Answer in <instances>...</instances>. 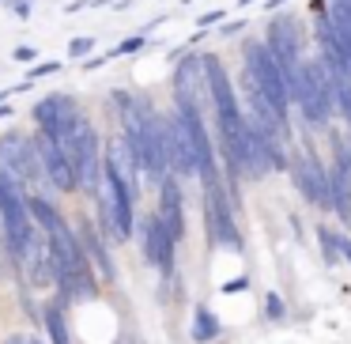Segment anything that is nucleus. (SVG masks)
<instances>
[{
	"mask_svg": "<svg viewBox=\"0 0 351 344\" xmlns=\"http://www.w3.org/2000/svg\"><path fill=\"white\" fill-rule=\"evenodd\" d=\"M245 80H250L253 91L287 122V106H291L287 84H283V72H280V65H276V57L268 54L265 42H245Z\"/></svg>",
	"mask_w": 351,
	"mask_h": 344,
	"instance_id": "3",
	"label": "nucleus"
},
{
	"mask_svg": "<svg viewBox=\"0 0 351 344\" xmlns=\"http://www.w3.org/2000/svg\"><path fill=\"white\" fill-rule=\"evenodd\" d=\"M8 114H12V110H8V106H0V117H8Z\"/></svg>",
	"mask_w": 351,
	"mask_h": 344,
	"instance_id": "30",
	"label": "nucleus"
},
{
	"mask_svg": "<svg viewBox=\"0 0 351 344\" xmlns=\"http://www.w3.org/2000/svg\"><path fill=\"white\" fill-rule=\"evenodd\" d=\"M238 4H253V0H238Z\"/></svg>",
	"mask_w": 351,
	"mask_h": 344,
	"instance_id": "31",
	"label": "nucleus"
},
{
	"mask_svg": "<svg viewBox=\"0 0 351 344\" xmlns=\"http://www.w3.org/2000/svg\"><path fill=\"white\" fill-rule=\"evenodd\" d=\"M291 170H295V185L306 200H313V205H321V208H332V200H328V174L310 152H298L295 159H291Z\"/></svg>",
	"mask_w": 351,
	"mask_h": 344,
	"instance_id": "8",
	"label": "nucleus"
},
{
	"mask_svg": "<svg viewBox=\"0 0 351 344\" xmlns=\"http://www.w3.org/2000/svg\"><path fill=\"white\" fill-rule=\"evenodd\" d=\"M0 227H4V242H8L12 257L23 261L38 238V227H34L27 197L12 174H0Z\"/></svg>",
	"mask_w": 351,
	"mask_h": 344,
	"instance_id": "2",
	"label": "nucleus"
},
{
	"mask_svg": "<svg viewBox=\"0 0 351 344\" xmlns=\"http://www.w3.org/2000/svg\"><path fill=\"white\" fill-rule=\"evenodd\" d=\"M336 163H340V167L351 174V148H340V159H336Z\"/></svg>",
	"mask_w": 351,
	"mask_h": 344,
	"instance_id": "25",
	"label": "nucleus"
},
{
	"mask_svg": "<svg viewBox=\"0 0 351 344\" xmlns=\"http://www.w3.org/2000/svg\"><path fill=\"white\" fill-rule=\"evenodd\" d=\"M46 250H49V261H53V280L61 284L64 295L91 299L95 291H99L91 261H87L80 238L72 235V227L64 220H57L53 227H46Z\"/></svg>",
	"mask_w": 351,
	"mask_h": 344,
	"instance_id": "1",
	"label": "nucleus"
},
{
	"mask_svg": "<svg viewBox=\"0 0 351 344\" xmlns=\"http://www.w3.org/2000/svg\"><path fill=\"white\" fill-rule=\"evenodd\" d=\"M46 329H49V341H53V344H72L69 325H64V314L57 310V306H49V310H46Z\"/></svg>",
	"mask_w": 351,
	"mask_h": 344,
	"instance_id": "17",
	"label": "nucleus"
},
{
	"mask_svg": "<svg viewBox=\"0 0 351 344\" xmlns=\"http://www.w3.org/2000/svg\"><path fill=\"white\" fill-rule=\"evenodd\" d=\"M0 163H4V174H12L16 182H31L42 185V163H38V148H34V137L12 129L0 137Z\"/></svg>",
	"mask_w": 351,
	"mask_h": 344,
	"instance_id": "4",
	"label": "nucleus"
},
{
	"mask_svg": "<svg viewBox=\"0 0 351 344\" xmlns=\"http://www.w3.org/2000/svg\"><path fill=\"white\" fill-rule=\"evenodd\" d=\"M31 117L38 122V133L57 137V133L69 129V125L80 117V106H76V99H72L69 91H53V95H46L42 102H34Z\"/></svg>",
	"mask_w": 351,
	"mask_h": 344,
	"instance_id": "6",
	"label": "nucleus"
},
{
	"mask_svg": "<svg viewBox=\"0 0 351 344\" xmlns=\"http://www.w3.org/2000/svg\"><path fill=\"white\" fill-rule=\"evenodd\" d=\"M174 102L185 106H204L208 102V80H204V65L200 57H182L174 69Z\"/></svg>",
	"mask_w": 351,
	"mask_h": 344,
	"instance_id": "9",
	"label": "nucleus"
},
{
	"mask_svg": "<svg viewBox=\"0 0 351 344\" xmlns=\"http://www.w3.org/2000/svg\"><path fill=\"white\" fill-rule=\"evenodd\" d=\"M91 46H95V38H76V42H69V54L84 57V54H91Z\"/></svg>",
	"mask_w": 351,
	"mask_h": 344,
	"instance_id": "21",
	"label": "nucleus"
},
{
	"mask_svg": "<svg viewBox=\"0 0 351 344\" xmlns=\"http://www.w3.org/2000/svg\"><path fill=\"white\" fill-rule=\"evenodd\" d=\"M317 242H321V257L328 261V265H336L340 261V246H336V235L328 227H317Z\"/></svg>",
	"mask_w": 351,
	"mask_h": 344,
	"instance_id": "18",
	"label": "nucleus"
},
{
	"mask_svg": "<svg viewBox=\"0 0 351 344\" xmlns=\"http://www.w3.org/2000/svg\"><path fill=\"white\" fill-rule=\"evenodd\" d=\"M162 125H167V159H170V170H178V174H197V155H193V140L189 133H185V122L182 114H170L162 117Z\"/></svg>",
	"mask_w": 351,
	"mask_h": 344,
	"instance_id": "10",
	"label": "nucleus"
},
{
	"mask_svg": "<svg viewBox=\"0 0 351 344\" xmlns=\"http://www.w3.org/2000/svg\"><path fill=\"white\" fill-rule=\"evenodd\" d=\"M80 246H84L87 261H91V268H99V273H102V280H114V261H110L106 242L99 238L95 223H84V227H80Z\"/></svg>",
	"mask_w": 351,
	"mask_h": 344,
	"instance_id": "13",
	"label": "nucleus"
},
{
	"mask_svg": "<svg viewBox=\"0 0 351 344\" xmlns=\"http://www.w3.org/2000/svg\"><path fill=\"white\" fill-rule=\"evenodd\" d=\"M34 148H38V163H42V174H46V182L53 185V190H61V193H72L76 190V170H72V163H69V155L57 148V140H49L46 133H38L34 137Z\"/></svg>",
	"mask_w": 351,
	"mask_h": 344,
	"instance_id": "7",
	"label": "nucleus"
},
{
	"mask_svg": "<svg viewBox=\"0 0 351 344\" xmlns=\"http://www.w3.org/2000/svg\"><path fill=\"white\" fill-rule=\"evenodd\" d=\"M328 80H332L336 110H340V114L348 117V125H351V72H336V76H328Z\"/></svg>",
	"mask_w": 351,
	"mask_h": 344,
	"instance_id": "16",
	"label": "nucleus"
},
{
	"mask_svg": "<svg viewBox=\"0 0 351 344\" xmlns=\"http://www.w3.org/2000/svg\"><path fill=\"white\" fill-rule=\"evenodd\" d=\"M159 223L170 231V238L185 235V200H182V185H178L174 174L159 178Z\"/></svg>",
	"mask_w": 351,
	"mask_h": 344,
	"instance_id": "11",
	"label": "nucleus"
},
{
	"mask_svg": "<svg viewBox=\"0 0 351 344\" xmlns=\"http://www.w3.org/2000/svg\"><path fill=\"white\" fill-rule=\"evenodd\" d=\"M265 314H268V318H283V303H280V295H265Z\"/></svg>",
	"mask_w": 351,
	"mask_h": 344,
	"instance_id": "22",
	"label": "nucleus"
},
{
	"mask_svg": "<svg viewBox=\"0 0 351 344\" xmlns=\"http://www.w3.org/2000/svg\"><path fill=\"white\" fill-rule=\"evenodd\" d=\"M144 42H147L144 34H132V38H125L121 46L114 49V54H117V57H125V54H136V49H144Z\"/></svg>",
	"mask_w": 351,
	"mask_h": 344,
	"instance_id": "19",
	"label": "nucleus"
},
{
	"mask_svg": "<svg viewBox=\"0 0 351 344\" xmlns=\"http://www.w3.org/2000/svg\"><path fill=\"white\" fill-rule=\"evenodd\" d=\"M325 174H328V200H332V208L340 212V220L351 223V174L340 163H332Z\"/></svg>",
	"mask_w": 351,
	"mask_h": 344,
	"instance_id": "14",
	"label": "nucleus"
},
{
	"mask_svg": "<svg viewBox=\"0 0 351 344\" xmlns=\"http://www.w3.org/2000/svg\"><path fill=\"white\" fill-rule=\"evenodd\" d=\"M219 336V321H215V314L208 310V306H197L193 310V341H215Z\"/></svg>",
	"mask_w": 351,
	"mask_h": 344,
	"instance_id": "15",
	"label": "nucleus"
},
{
	"mask_svg": "<svg viewBox=\"0 0 351 344\" xmlns=\"http://www.w3.org/2000/svg\"><path fill=\"white\" fill-rule=\"evenodd\" d=\"M204 220H208V231L219 246L227 250H242V235H238V223H234V212H230V200L219 185V174L204 178Z\"/></svg>",
	"mask_w": 351,
	"mask_h": 344,
	"instance_id": "5",
	"label": "nucleus"
},
{
	"mask_svg": "<svg viewBox=\"0 0 351 344\" xmlns=\"http://www.w3.org/2000/svg\"><path fill=\"white\" fill-rule=\"evenodd\" d=\"M144 250H147V261H155L162 276L174 273V238L159 223V216H147L144 220Z\"/></svg>",
	"mask_w": 351,
	"mask_h": 344,
	"instance_id": "12",
	"label": "nucleus"
},
{
	"mask_svg": "<svg viewBox=\"0 0 351 344\" xmlns=\"http://www.w3.org/2000/svg\"><path fill=\"white\" fill-rule=\"evenodd\" d=\"M31 57H34V49H27V46L16 49V61H31Z\"/></svg>",
	"mask_w": 351,
	"mask_h": 344,
	"instance_id": "28",
	"label": "nucleus"
},
{
	"mask_svg": "<svg viewBox=\"0 0 351 344\" xmlns=\"http://www.w3.org/2000/svg\"><path fill=\"white\" fill-rule=\"evenodd\" d=\"M280 4H287V0H268V8H280Z\"/></svg>",
	"mask_w": 351,
	"mask_h": 344,
	"instance_id": "29",
	"label": "nucleus"
},
{
	"mask_svg": "<svg viewBox=\"0 0 351 344\" xmlns=\"http://www.w3.org/2000/svg\"><path fill=\"white\" fill-rule=\"evenodd\" d=\"M223 19V12H204V16H200V27H212V23H219Z\"/></svg>",
	"mask_w": 351,
	"mask_h": 344,
	"instance_id": "23",
	"label": "nucleus"
},
{
	"mask_svg": "<svg viewBox=\"0 0 351 344\" xmlns=\"http://www.w3.org/2000/svg\"><path fill=\"white\" fill-rule=\"evenodd\" d=\"M336 246H340V257L351 261V238H340V235H336Z\"/></svg>",
	"mask_w": 351,
	"mask_h": 344,
	"instance_id": "24",
	"label": "nucleus"
},
{
	"mask_svg": "<svg viewBox=\"0 0 351 344\" xmlns=\"http://www.w3.org/2000/svg\"><path fill=\"white\" fill-rule=\"evenodd\" d=\"M242 27H245L242 19H238V23H223V31H219V34H238V31H242Z\"/></svg>",
	"mask_w": 351,
	"mask_h": 344,
	"instance_id": "27",
	"label": "nucleus"
},
{
	"mask_svg": "<svg viewBox=\"0 0 351 344\" xmlns=\"http://www.w3.org/2000/svg\"><path fill=\"white\" fill-rule=\"evenodd\" d=\"M53 72H61V61H42L31 69V80H42V76H53Z\"/></svg>",
	"mask_w": 351,
	"mask_h": 344,
	"instance_id": "20",
	"label": "nucleus"
},
{
	"mask_svg": "<svg viewBox=\"0 0 351 344\" xmlns=\"http://www.w3.org/2000/svg\"><path fill=\"white\" fill-rule=\"evenodd\" d=\"M8 344H42L38 336H8Z\"/></svg>",
	"mask_w": 351,
	"mask_h": 344,
	"instance_id": "26",
	"label": "nucleus"
}]
</instances>
